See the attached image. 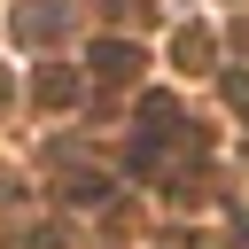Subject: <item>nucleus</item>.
Returning a JSON list of instances; mask_svg holds the SVG:
<instances>
[{
	"mask_svg": "<svg viewBox=\"0 0 249 249\" xmlns=\"http://www.w3.org/2000/svg\"><path fill=\"white\" fill-rule=\"evenodd\" d=\"M226 101H233V109H249V78H241V70L226 78Z\"/></svg>",
	"mask_w": 249,
	"mask_h": 249,
	"instance_id": "nucleus-2",
	"label": "nucleus"
},
{
	"mask_svg": "<svg viewBox=\"0 0 249 249\" xmlns=\"http://www.w3.org/2000/svg\"><path fill=\"white\" fill-rule=\"evenodd\" d=\"M93 70H101V78H132V70H140V54H132V47H117V39H101V47H93Z\"/></svg>",
	"mask_w": 249,
	"mask_h": 249,
	"instance_id": "nucleus-1",
	"label": "nucleus"
}]
</instances>
